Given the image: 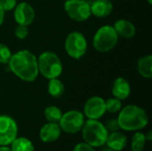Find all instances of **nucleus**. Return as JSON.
Here are the masks:
<instances>
[{"instance_id": "1", "label": "nucleus", "mask_w": 152, "mask_h": 151, "mask_svg": "<svg viewBox=\"0 0 152 151\" xmlns=\"http://www.w3.org/2000/svg\"><path fill=\"white\" fill-rule=\"evenodd\" d=\"M8 66L16 77L25 82L35 81L39 74L37 58L27 49L12 54Z\"/></svg>"}, {"instance_id": "2", "label": "nucleus", "mask_w": 152, "mask_h": 151, "mask_svg": "<svg viewBox=\"0 0 152 151\" xmlns=\"http://www.w3.org/2000/svg\"><path fill=\"white\" fill-rule=\"evenodd\" d=\"M120 130L136 132L145 128L149 124L147 112L141 107L131 104L125 106L118 112V117Z\"/></svg>"}, {"instance_id": "3", "label": "nucleus", "mask_w": 152, "mask_h": 151, "mask_svg": "<svg viewBox=\"0 0 152 151\" xmlns=\"http://www.w3.org/2000/svg\"><path fill=\"white\" fill-rule=\"evenodd\" d=\"M84 142L94 148H100L105 145L109 135L104 124L95 119H87L82 128Z\"/></svg>"}, {"instance_id": "4", "label": "nucleus", "mask_w": 152, "mask_h": 151, "mask_svg": "<svg viewBox=\"0 0 152 151\" xmlns=\"http://www.w3.org/2000/svg\"><path fill=\"white\" fill-rule=\"evenodd\" d=\"M38 72L45 78L59 77L63 70V66L59 56L50 51L42 53L37 58Z\"/></svg>"}, {"instance_id": "5", "label": "nucleus", "mask_w": 152, "mask_h": 151, "mask_svg": "<svg viewBox=\"0 0 152 151\" xmlns=\"http://www.w3.org/2000/svg\"><path fill=\"white\" fill-rule=\"evenodd\" d=\"M118 37L112 26H102L94 36L93 46L99 53H108L115 48L118 42Z\"/></svg>"}, {"instance_id": "6", "label": "nucleus", "mask_w": 152, "mask_h": 151, "mask_svg": "<svg viewBox=\"0 0 152 151\" xmlns=\"http://www.w3.org/2000/svg\"><path fill=\"white\" fill-rule=\"evenodd\" d=\"M64 48L67 54L76 60L81 59L87 51V41L86 36L78 31L70 32L64 43Z\"/></svg>"}, {"instance_id": "7", "label": "nucleus", "mask_w": 152, "mask_h": 151, "mask_svg": "<svg viewBox=\"0 0 152 151\" xmlns=\"http://www.w3.org/2000/svg\"><path fill=\"white\" fill-rule=\"evenodd\" d=\"M85 121L86 117L81 111L72 109L62 114L58 124L62 132L69 134H76L82 130Z\"/></svg>"}, {"instance_id": "8", "label": "nucleus", "mask_w": 152, "mask_h": 151, "mask_svg": "<svg viewBox=\"0 0 152 151\" xmlns=\"http://www.w3.org/2000/svg\"><path fill=\"white\" fill-rule=\"evenodd\" d=\"M64 10L71 20L77 22L86 21L92 15L90 3L86 0H66Z\"/></svg>"}, {"instance_id": "9", "label": "nucleus", "mask_w": 152, "mask_h": 151, "mask_svg": "<svg viewBox=\"0 0 152 151\" xmlns=\"http://www.w3.org/2000/svg\"><path fill=\"white\" fill-rule=\"evenodd\" d=\"M18 136L16 121L6 115H0V146H9Z\"/></svg>"}, {"instance_id": "10", "label": "nucleus", "mask_w": 152, "mask_h": 151, "mask_svg": "<svg viewBox=\"0 0 152 151\" xmlns=\"http://www.w3.org/2000/svg\"><path fill=\"white\" fill-rule=\"evenodd\" d=\"M106 113L105 100L100 96L89 98L84 105V116L88 119L99 120Z\"/></svg>"}, {"instance_id": "11", "label": "nucleus", "mask_w": 152, "mask_h": 151, "mask_svg": "<svg viewBox=\"0 0 152 151\" xmlns=\"http://www.w3.org/2000/svg\"><path fill=\"white\" fill-rule=\"evenodd\" d=\"M36 12L31 4L27 2H20L13 9V18L17 24L29 26L35 20Z\"/></svg>"}, {"instance_id": "12", "label": "nucleus", "mask_w": 152, "mask_h": 151, "mask_svg": "<svg viewBox=\"0 0 152 151\" xmlns=\"http://www.w3.org/2000/svg\"><path fill=\"white\" fill-rule=\"evenodd\" d=\"M61 129L58 123L48 122L45 124L39 131V138L44 143H53L61 135Z\"/></svg>"}, {"instance_id": "13", "label": "nucleus", "mask_w": 152, "mask_h": 151, "mask_svg": "<svg viewBox=\"0 0 152 151\" xmlns=\"http://www.w3.org/2000/svg\"><path fill=\"white\" fill-rule=\"evenodd\" d=\"M112 94L115 98L123 101L127 99L131 94V85L129 82L122 77H117L112 85Z\"/></svg>"}, {"instance_id": "14", "label": "nucleus", "mask_w": 152, "mask_h": 151, "mask_svg": "<svg viewBox=\"0 0 152 151\" xmlns=\"http://www.w3.org/2000/svg\"><path fill=\"white\" fill-rule=\"evenodd\" d=\"M112 27L114 28L118 36L126 39H130L136 34V28L134 23L126 19H119L116 20Z\"/></svg>"}, {"instance_id": "15", "label": "nucleus", "mask_w": 152, "mask_h": 151, "mask_svg": "<svg viewBox=\"0 0 152 151\" xmlns=\"http://www.w3.org/2000/svg\"><path fill=\"white\" fill-rule=\"evenodd\" d=\"M91 14L97 18H106L113 11V4L110 0H94L90 4Z\"/></svg>"}, {"instance_id": "16", "label": "nucleus", "mask_w": 152, "mask_h": 151, "mask_svg": "<svg viewBox=\"0 0 152 151\" xmlns=\"http://www.w3.org/2000/svg\"><path fill=\"white\" fill-rule=\"evenodd\" d=\"M105 145L113 151H122L127 145V137L119 131L110 133Z\"/></svg>"}, {"instance_id": "17", "label": "nucleus", "mask_w": 152, "mask_h": 151, "mask_svg": "<svg viewBox=\"0 0 152 151\" xmlns=\"http://www.w3.org/2000/svg\"><path fill=\"white\" fill-rule=\"evenodd\" d=\"M137 70L139 74L145 78L152 77V56L145 55L139 59L137 62Z\"/></svg>"}, {"instance_id": "18", "label": "nucleus", "mask_w": 152, "mask_h": 151, "mask_svg": "<svg viewBox=\"0 0 152 151\" xmlns=\"http://www.w3.org/2000/svg\"><path fill=\"white\" fill-rule=\"evenodd\" d=\"M12 151H35L32 142L26 137H16L10 144Z\"/></svg>"}, {"instance_id": "19", "label": "nucleus", "mask_w": 152, "mask_h": 151, "mask_svg": "<svg viewBox=\"0 0 152 151\" xmlns=\"http://www.w3.org/2000/svg\"><path fill=\"white\" fill-rule=\"evenodd\" d=\"M48 93L53 98H60L63 95L65 92V86L63 83L57 78L49 79L48 85H47Z\"/></svg>"}, {"instance_id": "20", "label": "nucleus", "mask_w": 152, "mask_h": 151, "mask_svg": "<svg viewBox=\"0 0 152 151\" xmlns=\"http://www.w3.org/2000/svg\"><path fill=\"white\" fill-rule=\"evenodd\" d=\"M147 143L145 134L142 132L136 131L131 140V150L143 151Z\"/></svg>"}, {"instance_id": "21", "label": "nucleus", "mask_w": 152, "mask_h": 151, "mask_svg": "<svg viewBox=\"0 0 152 151\" xmlns=\"http://www.w3.org/2000/svg\"><path fill=\"white\" fill-rule=\"evenodd\" d=\"M44 114H45V119L48 122H52V123H59L62 116V112L61 109L53 105L46 107L44 111Z\"/></svg>"}, {"instance_id": "22", "label": "nucleus", "mask_w": 152, "mask_h": 151, "mask_svg": "<svg viewBox=\"0 0 152 151\" xmlns=\"http://www.w3.org/2000/svg\"><path fill=\"white\" fill-rule=\"evenodd\" d=\"M105 107H106V112L111 114L118 113L122 109V102L120 100L115 97L110 98L107 101H105Z\"/></svg>"}, {"instance_id": "23", "label": "nucleus", "mask_w": 152, "mask_h": 151, "mask_svg": "<svg viewBox=\"0 0 152 151\" xmlns=\"http://www.w3.org/2000/svg\"><path fill=\"white\" fill-rule=\"evenodd\" d=\"M11 49L4 44L0 43V63L1 64H8L11 57H12Z\"/></svg>"}, {"instance_id": "24", "label": "nucleus", "mask_w": 152, "mask_h": 151, "mask_svg": "<svg viewBox=\"0 0 152 151\" xmlns=\"http://www.w3.org/2000/svg\"><path fill=\"white\" fill-rule=\"evenodd\" d=\"M29 34V31H28V28L27 26H23V25H19L15 28L14 29V35L15 36L18 38V39H20V40H24L28 37Z\"/></svg>"}, {"instance_id": "25", "label": "nucleus", "mask_w": 152, "mask_h": 151, "mask_svg": "<svg viewBox=\"0 0 152 151\" xmlns=\"http://www.w3.org/2000/svg\"><path fill=\"white\" fill-rule=\"evenodd\" d=\"M107 131L110 133H113V132H118L120 130L119 125H118V121L117 118H111L110 120H107V122L104 124Z\"/></svg>"}, {"instance_id": "26", "label": "nucleus", "mask_w": 152, "mask_h": 151, "mask_svg": "<svg viewBox=\"0 0 152 151\" xmlns=\"http://www.w3.org/2000/svg\"><path fill=\"white\" fill-rule=\"evenodd\" d=\"M17 0H0V6L4 12L12 11L15 8Z\"/></svg>"}, {"instance_id": "27", "label": "nucleus", "mask_w": 152, "mask_h": 151, "mask_svg": "<svg viewBox=\"0 0 152 151\" xmlns=\"http://www.w3.org/2000/svg\"><path fill=\"white\" fill-rule=\"evenodd\" d=\"M73 151H96L95 150V148L92 147L91 145H89L88 143L86 142H79L77 143Z\"/></svg>"}, {"instance_id": "28", "label": "nucleus", "mask_w": 152, "mask_h": 151, "mask_svg": "<svg viewBox=\"0 0 152 151\" xmlns=\"http://www.w3.org/2000/svg\"><path fill=\"white\" fill-rule=\"evenodd\" d=\"M4 13H5V12L0 6V27L4 23Z\"/></svg>"}, {"instance_id": "29", "label": "nucleus", "mask_w": 152, "mask_h": 151, "mask_svg": "<svg viewBox=\"0 0 152 151\" xmlns=\"http://www.w3.org/2000/svg\"><path fill=\"white\" fill-rule=\"evenodd\" d=\"M145 137H146V140L147 142H151L152 140V132L151 131H149L147 134H145Z\"/></svg>"}, {"instance_id": "30", "label": "nucleus", "mask_w": 152, "mask_h": 151, "mask_svg": "<svg viewBox=\"0 0 152 151\" xmlns=\"http://www.w3.org/2000/svg\"><path fill=\"white\" fill-rule=\"evenodd\" d=\"M0 151H12V150L8 146H0Z\"/></svg>"}, {"instance_id": "31", "label": "nucleus", "mask_w": 152, "mask_h": 151, "mask_svg": "<svg viewBox=\"0 0 152 151\" xmlns=\"http://www.w3.org/2000/svg\"><path fill=\"white\" fill-rule=\"evenodd\" d=\"M101 151H113L112 150H110V149H109L108 147H105V148H103L102 150Z\"/></svg>"}, {"instance_id": "32", "label": "nucleus", "mask_w": 152, "mask_h": 151, "mask_svg": "<svg viewBox=\"0 0 152 151\" xmlns=\"http://www.w3.org/2000/svg\"><path fill=\"white\" fill-rule=\"evenodd\" d=\"M148 1V3L150 4H152V0H147Z\"/></svg>"}]
</instances>
